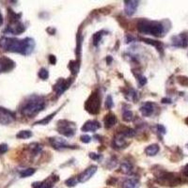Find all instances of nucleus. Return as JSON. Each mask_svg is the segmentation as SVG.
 I'll return each mask as SVG.
<instances>
[{
	"instance_id": "28",
	"label": "nucleus",
	"mask_w": 188,
	"mask_h": 188,
	"mask_svg": "<svg viewBox=\"0 0 188 188\" xmlns=\"http://www.w3.org/2000/svg\"><path fill=\"white\" fill-rule=\"evenodd\" d=\"M125 95H126V98L130 101H135L136 99V92L133 89H130L128 92H126Z\"/></svg>"
},
{
	"instance_id": "32",
	"label": "nucleus",
	"mask_w": 188,
	"mask_h": 188,
	"mask_svg": "<svg viewBox=\"0 0 188 188\" xmlns=\"http://www.w3.org/2000/svg\"><path fill=\"white\" fill-rule=\"evenodd\" d=\"M77 181H78V180L76 179V178H70V179H68L67 180H66V184L68 185V186H74L75 184H77Z\"/></svg>"
},
{
	"instance_id": "17",
	"label": "nucleus",
	"mask_w": 188,
	"mask_h": 188,
	"mask_svg": "<svg viewBox=\"0 0 188 188\" xmlns=\"http://www.w3.org/2000/svg\"><path fill=\"white\" fill-rule=\"evenodd\" d=\"M118 119L117 117L113 114H109L107 116H105L104 119V124H105V128H111L113 127L116 123H117Z\"/></svg>"
},
{
	"instance_id": "1",
	"label": "nucleus",
	"mask_w": 188,
	"mask_h": 188,
	"mask_svg": "<svg viewBox=\"0 0 188 188\" xmlns=\"http://www.w3.org/2000/svg\"><path fill=\"white\" fill-rule=\"evenodd\" d=\"M0 47L9 52L19 53L22 55L28 56L33 52L35 47V42L31 38L18 40L14 38L3 37L0 39Z\"/></svg>"
},
{
	"instance_id": "29",
	"label": "nucleus",
	"mask_w": 188,
	"mask_h": 188,
	"mask_svg": "<svg viewBox=\"0 0 188 188\" xmlns=\"http://www.w3.org/2000/svg\"><path fill=\"white\" fill-rule=\"evenodd\" d=\"M123 119L127 122L133 120V112L131 110H124L123 112Z\"/></svg>"
},
{
	"instance_id": "37",
	"label": "nucleus",
	"mask_w": 188,
	"mask_h": 188,
	"mask_svg": "<svg viewBox=\"0 0 188 188\" xmlns=\"http://www.w3.org/2000/svg\"><path fill=\"white\" fill-rule=\"evenodd\" d=\"M89 157L91 158V159H93V160H101L102 158H103V156L102 155H100V154H97V153H89Z\"/></svg>"
},
{
	"instance_id": "9",
	"label": "nucleus",
	"mask_w": 188,
	"mask_h": 188,
	"mask_svg": "<svg viewBox=\"0 0 188 188\" xmlns=\"http://www.w3.org/2000/svg\"><path fill=\"white\" fill-rule=\"evenodd\" d=\"M49 142L52 145V147L54 149L57 150H61V149H67L70 148L71 146H69L66 142L65 139L60 138V137H50L49 138Z\"/></svg>"
},
{
	"instance_id": "31",
	"label": "nucleus",
	"mask_w": 188,
	"mask_h": 188,
	"mask_svg": "<svg viewBox=\"0 0 188 188\" xmlns=\"http://www.w3.org/2000/svg\"><path fill=\"white\" fill-rule=\"evenodd\" d=\"M113 104H113V99H112V97L110 95H108L106 97V100H105V106H106V108H108V109L112 108Z\"/></svg>"
},
{
	"instance_id": "19",
	"label": "nucleus",
	"mask_w": 188,
	"mask_h": 188,
	"mask_svg": "<svg viewBox=\"0 0 188 188\" xmlns=\"http://www.w3.org/2000/svg\"><path fill=\"white\" fill-rule=\"evenodd\" d=\"M158 151H159V146L157 144L150 145L145 149V152L149 156H154L155 154L158 153Z\"/></svg>"
},
{
	"instance_id": "44",
	"label": "nucleus",
	"mask_w": 188,
	"mask_h": 188,
	"mask_svg": "<svg viewBox=\"0 0 188 188\" xmlns=\"http://www.w3.org/2000/svg\"><path fill=\"white\" fill-rule=\"evenodd\" d=\"M185 122H186V123H187V124H188V118H187V119H185Z\"/></svg>"
},
{
	"instance_id": "3",
	"label": "nucleus",
	"mask_w": 188,
	"mask_h": 188,
	"mask_svg": "<svg viewBox=\"0 0 188 188\" xmlns=\"http://www.w3.org/2000/svg\"><path fill=\"white\" fill-rule=\"evenodd\" d=\"M137 30L143 34H149L155 37H159L164 32V27L159 22L140 20L137 23Z\"/></svg>"
},
{
	"instance_id": "43",
	"label": "nucleus",
	"mask_w": 188,
	"mask_h": 188,
	"mask_svg": "<svg viewBox=\"0 0 188 188\" xmlns=\"http://www.w3.org/2000/svg\"><path fill=\"white\" fill-rule=\"evenodd\" d=\"M106 61H107V63L109 64V63H110V62L112 61V58H111V57H108V58H106Z\"/></svg>"
},
{
	"instance_id": "22",
	"label": "nucleus",
	"mask_w": 188,
	"mask_h": 188,
	"mask_svg": "<svg viewBox=\"0 0 188 188\" xmlns=\"http://www.w3.org/2000/svg\"><path fill=\"white\" fill-rule=\"evenodd\" d=\"M141 40H142L144 43H149V44H150V45H153L154 47L157 48L158 51H160V50L163 49V48H162V43H161L160 42L152 41V40H150V39H141Z\"/></svg>"
},
{
	"instance_id": "8",
	"label": "nucleus",
	"mask_w": 188,
	"mask_h": 188,
	"mask_svg": "<svg viewBox=\"0 0 188 188\" xmlns=\"http://www.w3.org/2000/svg\"><path fill=\"white\" fill-rule=\"evenodd\" d=\"M97 171V165H90L87 169H85L79 176H78V181L85 182L89 180Z\"/></svg>"
},
{
	"instance_id": "15",
	"label": "nucleus",
	"mask_w": 188,
	"mask_h": 188,
	"mask_svg": "<svg viewBox=\"0 0 188 188\" xmlns=\"http://www.w3.org/2000/svg\"><path fill=\"white\" fill-rule=\"evenodd\" d=\"M154 111V104L150 102H147L143 104L140 107V112L144 117H150Z\"/></svg>"
},
{
	"instance_id": "39",
	"label": "nucleus",
	"mask_w": 188,
	"mask_h": 188,
	"mask_svg": "<svg viewBox=\"0 0 188 188\" xmlns=\"http://www.w3.org/2000/svg\"><path fill=\"white\" fill-rule=\"evenodd\" d=\"M157 128H158V130H159V132H161L162 134H165V127L163 126V125H158L157 126Z\"/></svg>"
},
{
	"instance_id": "33",
	"label": "nucleus",
	"mask_w": 188,
	"mask_h": 188,
	"mask_svg": "<svg viewBox=\"0 0 188 188\" xmlns=\"http://www.w3.org/2000/svg\"><path fill=\"white\" fill-rule=\"evenodd\" d=\"M178 81L180 85L183 86H188V78L185 76H179L178 77Z\"/></svg>"
},
{
	"instance_id": "41",
	"label": "nucleus",
	"mask_w": 188,
	"mask_h": 188,
	"mask_svg": "<svg viewBox=\"0 0 188 188\" xmlns=\"http://www.w3.org/2000/svg\"><path fill=\"white\" fill-rule=\"evenodd\" d=\"M2 24H3V15L0 13V26H2Z\"/></svg>"
},
{
	"instance_id": "38",
	"label": "nucleus",
	"mask_w": 188,
	"mask_h": 188,
	"mask_svg": "<svg viewBox=\"0 0 188 188\" xmlns=\"http://www.w3.org/2000/svg\"><path fill=\"white\" fill-rule=\"evenodd\" d=\"M49 61H50V63H51V64L55 65V64H56V62H57L56 57H55V56H53V55L49 56Z\"/></svg>"
},
{
	"instance_id": "24",
	"label": "nucleus",
	"mask_w": 188,
	"mask_h": 188,
	"mask_svg": "<svg viewBox=\"0 0 188 188\" xmlns=\"http://www.w3.org/2000/svg\"><path fill=\"white\" fill-rule=\"evenodd\" d=\"M119 133H121L125 137H133V136H135V130L134 129H131V128H124L121 132H119Z\"/></svg>"
},
{
	"instance_id": "34",
	"label": "nucleus",
	"mask_w": 188,
	"mask_h": 188,
	"mask_svg": "<svg viewBox=\"0 0 188 188\" xmlns=\"http://www.w3.org/2000/svg\"><path fill=\"white\" fill-rule=\"evenodd\" d=\"M137 81H138L140 86H144L147 83V78L145 76H143V75H138L137 76Z\"/></svg>"
},
{
	"instance_id": "23",
	"label": "nucleus",
	"mask_w": 188,
	"mask_h": 188,
	"mask_svg": "<svg viewBox=\"0 0 188 188\" xmlns=\"http://www.w3.org/2000/svg\"><path fill=\"white\" fill-rule=\"evenodd\" d=\"M104 33V31H99V32H97V33H95V34L93 35L92 39H93V44H94L95 46H97V45L99 44V43L101 42Z\"/></svg>"
},
{
	"instance_id": "30",
	"label": "nucleus",
	"mask_w": 188,
	"mask_h": 188,
	"mask_svg": "<svg viewBox=\"0 0 188 188\" xmlns=\"http://www.w3.org/2000/svg\"><path fill=\"white\" fill-rule=\"evenodd\" d=\"M39 77L41 78V79H43V80H46L47 78H48V76H49V73H48V71L46 70V69H44V68H42L40 71H39Z\"/></svg>"
},
{
	"instance_id": "13",
	"label": "nucleus",
	"mask_w": 188,
	"mask_h": 188,
	"mask_svg": "<svg viewBox=\"0 0 188 188\" xmlns=\"http://www.w3.org/2000/svg\"><path fill=\"white\" fill-rule=\"evenodd\" d=\"M14 67V62L8 58H0V73L1 72H7L11 71Z\"/></svg>"
},
{
	"instance_id": "5",
	"label": "nucleus",
	"mask_w": 188,
	"mask_h": 188,
	"mask_svg": "<svg viewBox=\"0 0 188 188\" xmlns=\"http://www.w3.org/2000/svg\"><path fill=\"white\" fill-rule=\"evenodd\" d=\"M58 131L59 134H61L67 137H72L75 134L76 126L74 122L63 119V120H59L58 122Z\"/></svg>"
},
{
	"instance_id": "12",
	"label": "nucleus",
	"mask_w": 188,
	"mask_h": 188,
	"mask_svg": "<svg viewBox=\"0 0 188 188\" xmlns=\"http://www.w3.org/2000/svg\"><path fill=\"white\" fill-rule=\"evenodd\" d=\"M171 41H172V44L177 47H186L187 43H188L187 38L184 34H180V35L174 36V37H172Z\"/></svg>"
},
{
	"instance_id": "21",
	"label": "nucleus",
	"mask_w": 188,
	"mask_h": 188,
	"mask_svg": "<svg viewBox=\"0 0 188 188\" xmlns=\"http://www.w3.org/2000/svg\"><path fill=\"white\" fill-rule=\"evenodd\" d=\"M32 136V132L28 131V130H23V131H20L17 135H16V137L17 138H20V139H27V138H29Z\"/></svg>"
},
{
	"instance_id": "14",
	"label": "nucleus",
	"mask_w": 188,
	"mask_h": 188,
	"mask_svg": "<svg viewBox=\"0 0 188 188\" xmlns=\"http://www.w3.org/2000/svg\"><path fill=\"white\" fill-rule=\"evenodd\" d=\"M100 123L97 120H89L82 126L83 132H95L100 128Z\"/></svg>"
},
{
	"instance_id": "45",
	"label": "nucleus",
	"mask_w": 188,
	"mask_h": 188,
	"mask_svg": "<svg viewBox=\"0 0 188 188\" xmlns=\"http://www.w3.org/2000/svg\"><path fill=\"white\" fill-rule=\"evenodd\" d=\"M187 147H188V144H187Z\"/></svg>"
},
{
	"instance_id": "26",
	"label": "nucleus",
	"mask_w": 188,
	"mask_h": 188,
	"mask_svg": "<svg viewBox=\"0 0 188 188\" xmlns=\"http://www.w3.org/2000/svg\"><path fill=\"white\" fill-rule=\"evenodd\" d=\"M57 114V112H55V113H52L51 115H49V116H47L46 118H44L43 119H42V120H39V121H37L35 124H42V125H45V124H47V123H49L50 122V120L53 119V117L55 116Z\"/></svg>"
},
{
	"instance_id": "35",
	"label": "nucleus",
	"mask_w": 188,
	"mask_h": 188,
	"mask_svg": "<svg viewBox=\"0 0 188 188\" xmlns=\"http://www.w3.org/2000/svg\"><path fill=\"white\" fill-rule=\"evenodd\" d=\"M8 150H9V147H8V145H7V144H5V143H3V144H0V153H1V154H3V153L7 152V151H8Z\"/></svg>"
},
{
	"instance_id": "10",
	"label": "nucleus",
	"mask_w": 188,
	"mask_h": 188,
	"mask_svg": "<svg viewBox=\"0 0 188 188\" xmlns=\"http://www.w3.org/2000/svg\"><path fill=\"white\" fill-rule=\"evenodd\" d=\"M138 6V1H134V0H130V1H124V12L128 16H132Z\"/></svg>"
},
{
	"instance_id": "16",
	"label": "nucleus",
	"mask_w": 188,
	"mask_h": 188,
	"mask_svg": "<svg viewBox=\"0 0 188 188\" xmlns=\"http://www.w3.org/2000/svg\"><path fill=\"white\" fill-rule=\"evenodd\" d=\"M139 181L135 178H129L122 182V188H138Z\"/></svg>"
},
{
	"instance_id": "4",
	"label": "nucleus",
	"mask_w": 188,
	"mask_h": 188,
	"mask_svg": "<svg viewBox=\"0 0 188 188\" xmlns=\"http://www.w3.org/2000/svg\"><path fill=\"white\" fill-rule=\"evenodd\" d=\"M100 107H101V98L98 92L95 91L89 97V99L85 103V108L89 113L96 115L100 112Z\"/></svg>"
},
{
	"instance_id": "25",
	"label": "nucleus",
	"mask_w": 188,
	"mask_h": 188,
	"mask_svg": "<svg viewBox=\"0 0 188 188\" xmlns=\"http://www.w3.org/2000/svg\"><path fill=\"white\" fill-rule=\"evenodd\" d=\"M69 69L71 70L73 74H76L78 73V62L77 61H70Z\"/></svg>"
},
{
	"instance_id": "6",
	"label": "nucleus",
	"mask_w": 188,
	"mask_h": 188,
	"mask_svg": "<svg viewBox=\"0 0 188 188\" xmlns=\"http://www.w3.org/2000/svg\"><path fill=\"white\" fill-rule=\"evenodd\" d=\"M15 119V115L3 107H0V123L2 124H10Z\"/></svg>"
},
{
	"instance_id": "40",
	"label": "nucleus",
	"mask_w": 188,
	"mask_h": 188,
	"mask_svg": "<svg viewBox=\"0 0 188 188\" xmlns=\"http://www.w3.org/2000/svg\"><path fill=\"white\" fill-rule=\"evenodd\" d=\"M183 171H184V174H185V175L188 177V164L185 165V167H184V170H183Z\"/></svg>"
},
{
	"instance_id": "18",
	"label": "nucleus",
	"mask_w": 188,
	"mask_h": 188,
	"mask_svg": "<svg viewBox=\"0 0 188 188\" xmlns=\"http://www.w3.org/2000/svg\"><path fill=\"white\" fill-rule=\"evenodd\" d=\"M53 181L51 180H44V181H36L32 183V187L33 188H52L53 186Z\"/></svg>"
},
{
	"instance_id": "7",
	"label": "nucleus",
	"mask_w": 188,
	"mask_h": 188,
	"mask_svg": "<svg viewBox=\"0 0 188 188\" xmlns=\"http://www.w3.org/2000/svg\"><path fill=\"white\" fill-rule=\"evenodd\" d=\"M72 81L71 80H65V79H58L57 81V83L54 85V90L56 91L58 96H60L62 93L65 92L66 89H68V88L70 87Z\"/></svg>"
},
{
	"instance_id": "20",
	"label": "nucleus",
	"mask_w": 188,
	"mask_h": 188,
	"mask_svg": "<svg viewBox=\"0 0 188 188\" xmlns=\"http://www.w3.org/2000/svg\"><path fill=\"white\" fill-rule=\"evenodd\" d=\"M120 169H121V171H122L123 173L129 174V173H131L132 170H133V165H132L130 162H124V163L121 164Z\"/></svg>"
},
{
	"instance_id": "27",
	"label": "nucleus",
	"mask_w": 188,
	"mask_h": 188,
	"mask_svg": "<svg viewBox=\"0 0 188 188\" xmlns=\"http://www.w3.org/2000/svg\"><path fill=\"white\" fill-rule=\"evenodd\" d=\"M34 173H35V168H27V169L23 170L20 174H21L22 178H27V177L33 175Z\"/></svg>"
},
{
	"instance_id": "11",
	"label": "nucleus",
	"mask_w": 188,
	"mask_h": 188,
	"mask_svg": "<svg viewBox=\"0 0 188 188\" xmlns=\"http://www.w3.org/2000/svg\"><path fill=\"white\" fill-rule=\"evenodd\" d=\"M126 137L121 134V133H118L116 135V136L114 137V140H113V146L114 148L116 149H122V148H125L128 143L126 142Z\"/></svg>"
},
{
	"instance_id": "42",
	"label": "nucleus",
	"mask_w": 188,
	"mask_h": 188,
	"mask_svg": "<svg viewBox=\"0 0 188 188\" xmlns=\"http://www.w3.org/2000/svg\"><path fill=\"white\" fill-rule=\"evenodd\" d=\"M162 102H163L164 104H166V103H168V104H169V103H171V101H170L169 99H163V100H162Z\"/></svg>"
},
{
	"instance_id": "36",
	"label": "nucleus",
	"mask_w": 188,
	"mask_h": 188,
	"mask_svg": "<svg viewBox=\"0 0 188 188\" xmlns=\"http://www.w3.org/2000/svg\"><path fill=\"white\" fill-rule=\"evenodd\" d=\"M80 139L83 143H89L90 140H91V137L88 135H81Z\"/></svg>"
},
{
	"instance_id": "2",
	"label": "nucleus",
	"mask_w": 188,
	"mask_h": 188,
	"mask_svg": "<svg viewBox=\"0 0 188 188\" xmlns=\"http://www.w3.org/2000/svg\"><path fill=\"white\" fill-rule=\"evenodd\" d=\"M45 106V102L43 97L33 95L28 98V101L24 104L22 106L21 112L24 116L28 118H32L35 115H37L39 112H41Z\"/></svg>"
}]
</instances>
